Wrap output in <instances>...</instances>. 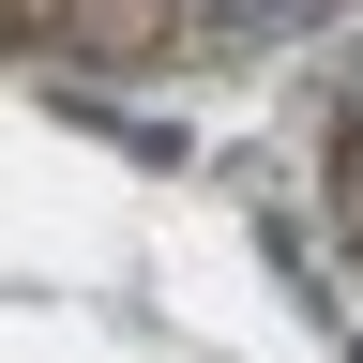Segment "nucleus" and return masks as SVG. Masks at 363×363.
<instances>
[{
	"mask_svg": "<svg viewBox=\"0 0 363 363\" xmlns=\"http://www.w3.org/2000/svg\"><path fill=\"white\" fill-rule=\"evenodd\" d=\"M333 197H348V227H363V91H348V121H333Z\"/></svg>",
	"mask_w": 363,
	"mask_h": 363,
	"instance_id": "nucleus-1",
	"label": "nucleus"
}]
</instances>
